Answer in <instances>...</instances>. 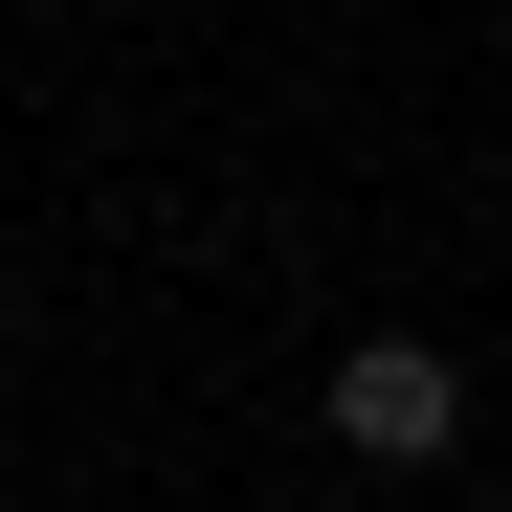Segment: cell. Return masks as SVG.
<instances>
[{"instance_id":"obj_1","label":"cell","mask_w":512,"mask_h":512,"mask_svg":"<svg viewBox=\"0 0 512 512\" xmlns=\"http://www.w3.org/2000/svg\"><path fill=\"white\" fill-rule=\"evenodd\" d=\"M312 423H334V468H379V490H401V468H446V446H468V357H446V334H357V357L312 379Z\"/></svg>"}]
</instances>
